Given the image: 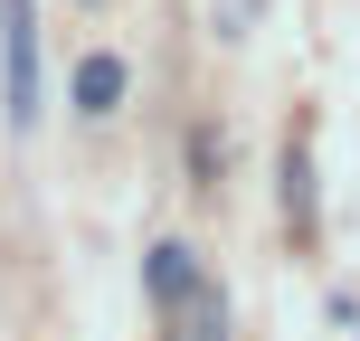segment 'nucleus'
Instances as JSON below:
<instances>
[{"label":"nucleus","mask_w":360,"mask_h":341,"mask_svg":"<svg viewBox=\"0 0 360 341\" xmlns=\"http://www.w3.org/2000/svg\"><path fill=\"white\" fill-rule=\"evenodd\" d=\"M0 114L10 133L38 124V0H0Z\"/></svg>","instance_id":"obj_1"},{"label":"nucleus","mask_w":360,"mask_h":341,"mask_svg":"<svg viewBox=\"0 0 360 341\" xmlns=\"http://www.w3.org/2000/svg\"><path fill=\"white\" fill-rule=\"evenodd\" d=\"M143 285H152V304H199V294H209V285H199V247H180V237H162V247H152L143 256Z\"/></svg>","instance_id":"obj_2"},{"label":"nucleus","mask_w":360,"mask_h":341,"mask_svg":"<svg viewBox=\"0 0 360 341\" xmlns=\"http://www.w3.org/2000/svg\"><path fill=\"white\" fill-rule=\"evenodd\" d=\"M114 105H124V57H105V48H95L86 67H76V114H95V124H105Z\"/></svg>","instance_id":"obj_3"},{"label":"nucleus","mask_w":360,"mask_h":341,"mask_svg":"<svg viewBox=\"0 0 360 341\" xmlns=\"http://www.w3.org/2000/svg\"><path fill=\"white\" fill-rule=\"evenodd\" d=\"M285 209H294V228L313 218V180H304V133L285 143Z\"/></svg>","instance_id":"obj_4"},{"label":"nucleus","mask_w":360,"mask_h":341,"mask_svg":"<svg viewBox=\"0 0 360 341\" xmlns=\"http://www.w3.org/2000/svg\"><path fill=\"white\" fill-rule=\"evenodd\" d=\"M190 341H228V304H218V294H199V332Z\"/></svg>","instance_id":"obj_5"}]
</instances>
